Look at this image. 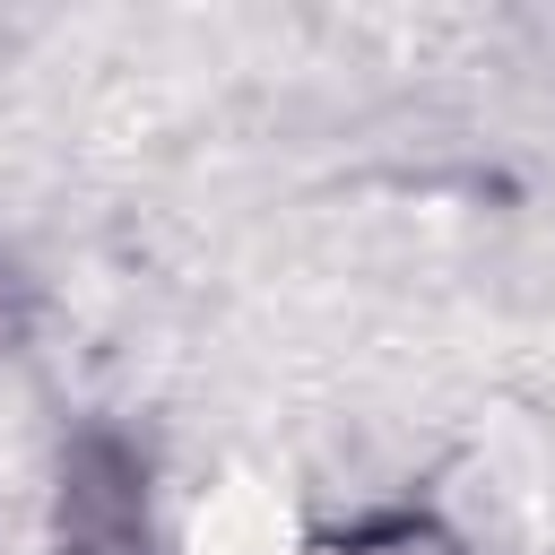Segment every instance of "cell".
I'll list each match as a JSON object with an SVG mask.
<instances>
[{"label":"cell","instance_id":"cell-1","mask_svg":"<svg viewBox=\"0 0 555 555\" xmlns=\"http://www.w3.org/2000/svg\"><path fill=\"white\" fill-rule=\"evenodd\" d=\"M52 555H165V520H156V468L139 451V434L87 416L61 442L52 468Z\"/></svg>","mask_w":555,"mask_h":555},{"label":"cell","instance_id":"cell-2","mask_svg":"<svg viewBox=\"0 0 555 555\" xmlns=\"http://www.w3.org/2000/svg\"><path fill=\"white\" fill-rule=\"evenodd\" d=\"M312 555H468V538L434 503H364L312 538Z\"/></svg>","mask_w":555,"mask_h":555}]
</instances>
